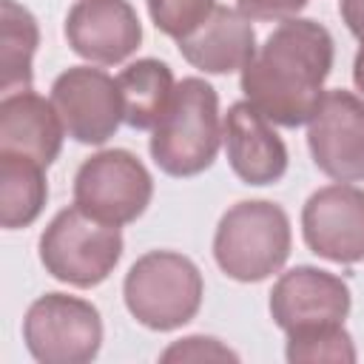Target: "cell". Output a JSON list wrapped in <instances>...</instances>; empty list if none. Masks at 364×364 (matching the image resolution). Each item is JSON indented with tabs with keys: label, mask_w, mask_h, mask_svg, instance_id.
Segmentation results:
<instances>
[{
	"label": "cell",
	"mask_w": 364,
	"mask_h": 364,
	"mask_svg": "<svg viewBox=\"0 0 364 364\" xmlns=\"http://www.w3.org/2000/svg\"><path fill=\"white\" fill-rule=\"evenodd\" d=\"M336 43L327 26L307 17L279 23L242 68L239 85L273 125L299 128L313 119L333 71Z\"/></svg>",
	"instance_id": "obj_1"
},
{
	"label": "cell",
	"mask_w": 364,
	"mask_h": 364,
	"mask_svg": "<svg viewBox=\"0 0 364 364\" xmlns=\"http://www.w3.org/2000/svg\"><path fill=\"white\" fill-rule=\"evenodd\" d=\"M219 94L208 80L185 77L176 82L168 111L151 128V159L162 173L185 179L208 171L219 154Z\"/></svg>",
	"instance_id": "obj_2"
},
{
	"label": "cell",
	"mask_w": 364,
	"mask_h": 364,
	"mask_svg": "<svg viewBox=\"0 0 364 364\" xmlns=\"http://www.w3.org/2000/svg\"><path fill=\"white\" fill-rule=\"evenodd\" d=\"M290 245L293 230L284 208L267 199H245L222 213L213 233V259L228 279L250 284L279 273Z\"/></svg>",
	"instance_id": "obj_3"
},
{
	"label": "cell",
	"mask_w": 364,
	"mask_h": 364,
	"mask_svg": "<svg viewBox=\"0 0 364 364\" xmlns=\"http://www.w3.org/2000/svg\"><path fill=\"white\" fill-rule=\"evenodd\" d=\"M205 296L202 270L176 250H148L125 273L122 299L128 313L148 330L171 333L188 324Z\"/></svg>",
	"instance_id": "obj_4"
},
{
	"label": "cell",
	"mask_w": 364,
	"mask_h": 364,
	"mask_svg": "<svg viewBox=\"0 0 364 364\" xmlns=\"http://www.w3.org/2000/svg\"><path fill=\"white\" fill-rule=\"evenodd\" d=\"M122 233L82 208L71 205L54 213L40 233L37 250L46 273L63 284L88 290L102 284L122 259Z\"/></svg>",
	"instance_id": "obj_5"
},
{
	"label": "cell",
	"mask_w": 364,
	"mask_h": 364,
	"mask_svg": "<svg viewBox=\"0 0 364 364\" xmlns=\"http://www.w3.org/2000/svg\"><path fill=\"white\" fill-rule=\"evenodd\" d=\"M23 341L40 364H88L102 347L100 310L80 296L43 293L23 316Z\"/></svg>",
	"instance_id": "obj_6"
},
{
	"label": "cell",
	"mask_w": 364,
	"mask_h": 364,
	"mask_svg": "<svg viewBox=\"0 0 364 364\" xmlns=\"http://www.w3.org/2000/svg\"><path fill=\"white\" fill-rule=\"evenodd\" d=\"M154 196V176L128 148L91 154L74 173V205L108 225L136 222Z\"/></svg>",
	"instance_id": "obj_7"
},
{
	"label": "cell",
	"mask_w": 364,
	"mask_h": 364,
	"mask_svg": "<svg viewBox=\"0 0 364 364\" xmlns=\"http://www.w3.org/2000/svg\"><path fill=\"white\" fill-rule=\"evenodd\" d=\"M51 102L65 134L80 145H105L122 122L117 80L91 65H71L51 82Z\"/></svg>",
	"instance_id": "obj_8"
},
{
	"label": "cell",
	"mask_w": 364,
	"mask_h": 364,
	"mask_svg": "<svg viewBox=\"0 0 364 364\" xmlns=\"http://www.w3.org/2000/svg\"><path fill=\"white\" fill-rule=\"evenodd\" d=\"M301 236L318 259L364 262V188L336 182L313 191L301 208Z\"/></svg>",
	"instance_id": "obj_9"
},
{
	"label": "cell",
	"mask_w": 364,
	"mask_h": 364,
	"mask_svg": "<svg viewBox=\"0 0 364 364\" xmlns=\"http://www.w3.org/2000/svg\"><path fill=\"white\" fill-rule=\"evenodd\" d=\"M307 148L316 168L336 182L364 179V100L353 91H324L307 122Z\"/></svg>",
	"instance_id": "obj_10"
},
{
	"label": "cell",
	"mask_w": 364,
	"mask_h": 364,
	"mask_svg": "<svg viewBox=\"0 0 364 364\" xmlns=\"http://www.w3.org/2000/svg\"><path fill=\"white\" fill-rule=\"evenodd\" d=\"M350 304L353 296L347 282L313 264L284 270L270 290V318L284 333L318 324H344Z\"/></svg>",
	"instance_id": "obj_11"
},
{
	"label": "cell",
	"mask_w": 364,
	"mask_h": 364,
	"mask_svg": "<svg viewBox=\"0 0 364 364\" xmlns=\"http://www.w3.org/2000/svg\"><path fill=\"white\" fill-rule=\"evenodd\" d=\"M68 48L97 65L125 63L142 43V23L128 0H77L63 26Z\"/></svg>",
	"instance_id": "obj_12"
},
{
	"label": "cell",
	"mask_w": 364,
	"mask_h": 364,
	"mask_svg": "<svg viewBox=\"0 0 364 364\" xmlns=\"http://www.w3.org/2000/svg\"><path fill=\"white\" fill-rule=\"evenodd\" d=\"M222 139L230 171L245 185H276L287 173V145L270 119L247 100L233 102L222 122Z\"/></svg>",
	"instance_id": "obj_13"
},
{
	"label": "cell",
	"mask_w": 364,
	"mask_h": 364,
	"mask_svg": "<svg viewBox=\"0 0 364 364\" xmlns=\"http://www.w3.org/2000/svg\"><path fill=\"white\" fill-rule=\"evenodd\" d=\"M239 9L213 6L210 14L176 40L179 54L205 74L242 71L256 54V31Z\"/></svg>",
	"instance_id": "obj_14"
},
{
	"label": "cell",
	"mask_w": 364,
	"mask_h": 364,
	"mask_svg": "<svg viewBox=\"0 0 364 364\" xmlns=\"http://www.w3.org/2000/svg\"><path fill=\"white\" fill-rule=\"evenodd\" d=\"M65 125L51 100L14 91L0 100V154H20L48 168L63 151Z\"/></svg>",
	"instance_id": "obj_15"
},
{
	"label": "cell",
	"mask_w": 364,
	"mask_h": 364,
	"mask_svg": "<svg viewBox=\"0 0 364 364\" xmlns=\"http://www.w3.org/2000/svg\"><path fill=\"white\" fill-rule=\"evenodd\" d=\"M117 85L122 100V122L136 131L154 128L168 111L176 91L171 65L156 57H142L128 63L119 71Z\"/></svg>",
	"instance_id": "obj_16"
},
{
	"label": "cell",
	"mask_w": 364,
	"mask_h": 364,
	"mask_svg": "<svg viewBox=\"0 0 364 364\" xmlns=\"http://www.w3.org/2000/svg\"><path fill=\"white\" fill-rule=\"evenodd\" d=\"M48 199L46 168L20 154H0V225L28 228L40 219Z\"/></svg>",
	"instance_id": "obj_17"
},
{
	"label": "cell",
	"mask_w": 364,
	"mask_h": 364,
	"mask_svg": "<svg viewBox=\"0 0 364 364\" xmlns=\"http://www.w3.org/2000/svg\"><path fill=\"white\" fill-rule=\"evenodd\" d=\"M40 46V26L34 14L17 0H0V91H28L34 71L31 60Z\"/></svg>",
	"instance_id": "obj_18"
},
{
	"label": "cell",
	"mask_w": 364,
	"mask_h": 364,
	"mask_svg": "<svg viewBox=\"0 0 364 364\" xmlns=\"http://www.w3.org/2000/svg\"><path fill=\"white\" fill-rule=\"evenodd\" d=\"M284 336H287L284 358L290 364H316V361L353 364L358 358L353 336L344 330V324H318Z\"/></svg>",
	"instance_id": "obj_19"
},
{
	"label": "cell",
	"mask_w": 364,
	"mask_h": 364,
	"mask_svg": "<svg viewBox=\"0 0 364 364\" xmlns=\"http://www.w3.org/2000/svg\"><path fill=\"white\" fill-rule=\"evenodd\" d=\"M145 3H148L151 23L165 37H173V40L185 37L191 28H196L216 6L213 0H145Z\"/></svg>",
	"instance_id": "obj_20"
},
{
	"label": "cell",
	"mask_w": 364,
	"mask_h": 364,
	"mask_svg": "<svg viewBox=\"0 0 364 364\" xmlns=\"http://www.w3.org/2000/svg\"><path fill=\"white\" fill-rule=\"evenodd\" d=\"M159 361H239V353L213 336H185L165 347Z\"/></svg>",
	"instance_id": "obj_21"
},
{
	"label": "cell",
	"mask_w": 364,
	"mask_h": 364,
	"mask_svg": "<svg viewBox=\"0 0 364 364\" xmlns=\"http://www.w3.org/2000/svg\"><path fill=\"white\" fill-rule=\"evenodd\" d=\"M310 0H236V9L247 17V20H259V23H284L299 17V11L307 6Z\"/></svg>",
	"instance_id": "obj_22"
},
{
	"label": "cell",
	"mask_w": 364,
	"mask_h": 364,
	"mask_svg": "<svg viewBox=\"0 0 364 364\" xmlns=\"http://www.w3.org/2000/svg\"><path fill=\"white\" fill-rule=\"evenodd\" d=\"M338 11L350 34L358 43H364V0H338Z\"/></svg>",
	"instance_id": "obj_23"
},
{
	"label": "cell",
	"mask_w": 364,
	"mask_h": 364,
	"mask_svg": "<svg viewBox=\"0 0 364 364\" xmlns=\"http://www.w3.org/2000/svg\"><path fill=\"white\" fill-rule=\"evenodd\" d=\"M353 82L364 94V43H361V48L355 51V60H353Z\"/></svg>",
	"instance_id": "obj_24"
}]
</instances>
